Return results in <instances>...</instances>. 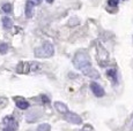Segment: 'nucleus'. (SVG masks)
Returning a JSON list of instances; mask_svg holds the SVG:
<instances>
[{
    "label": "nucleus",
    "instance_id": "obj_7",
    "mask_svg": "<svg viewBox=\"0 0 133 131\" xmlns=\"http://www.w3.org/2000/svg\"><path fill=\"white\" fill-rule=\"evenodd\" d=\"M82 72L86 75V76L90 77V78H99V74L96 71L95 69H94L91 66H89V67H86L85 69H82Z\"/></svg>",
    "mask_w": 133,
    "mask_h": 131
},
{
    "label": "nucleus",
    "instance_id": "obj_6",
    "mask_svg": "<svg viewBox=\"0 0 133 131\" xmlns=\"http://www.w3.org/2000/svg\"><path fill=\"white\" fill-rule=\"evenodd\" d=\"M90 87H91V91H93V93L96 95V97L101 98V97H103L104 95V90L102 89V86L98 84V83L93 82L90 84Z\"/></svg>",
    "mask_w": 133,
    "mask_h": 131
},
{
    "label": "nucleus",
    "instance_id": "obj_16",
    "mask_svg": "<svg viewBox=\"0 0 133 131\" xmlns=\"http://www.w3.org/2000/svg\"><path fill=\"white\" fill-rule=\"evenodd\" d=\"M108 5L111 7H116L118 5V0H108Z\"/></svg>",
    "mask_w": 133,
    "mask_h": 131
},
{
    "label": "nucleus",
    "instance_id": "obj_18",
    "mask_svg": "<svg viewBox=\"0 0 133 131\" xmlns=\"http://www.w3.org/2000/svg\"><path fill=\"white\" fill-rule=\"evenodd\" d=\"M42 101L44 102V104H49V102H50V99H49L46 95H42Z\"/></svg>",
    "mask_w": 133,
    "mask_h": 131
},
{
    "label": "nucleus",
    "instance_id": "obj_5",
    "mask_svg": "<svg viewBox=\"0 0 133 131\" xmlns=\"http://www.w3.org/2000/svg\"><path fill=\"white\" fill-rule=\"evenodd\" d=\"M4 122L6 123V127L4 128V131H16L17 129V122L13 117H6L4 120Z\"/></svg>",
    "mask_w": 133,
    "mask_h": 131
},
{
    "label": "nucleus",
    "instance_id": "obj_10",
    "mask_svg": "<svg viewBox=\"0 0 133 131\" xmlns=\"http://www.w3.org/2000/svg\"><path fill=\"white\" fill-rule=\"evenodd\" d=\"M32 13H34V6L27 1V4H25V15H27V17H31Z\"/></svg>",
    "mask_w": 133,
    "mask_h": 131
},
{
    "label": "nucleus",
    "instance_id": "obj_8",
    "mask_svg": "<svg viewBox=\"0 0 133 131\" xmlns=\"http://www.w3.org/2000/svg\"><path fill=\"white\" fill-rule=\"evenodd\" d=\"M14 100H15V104H16V106L20 108V109H22V110L28 109V108H29V106H30L29 102H28L24 98L16 97V98H14Z\"/></svg>",
    "mask_w": 133,
    "mask_h": 131
},
{
    "label": "nucleus",
    "instance_id": "obj_15",
    "mask_svg": "<svg viewBox=\"0 0 133 131\" xmlns=\"http://www.w3.org/2000/svg\"><path fill=\"white\" fill-rule=\"evenodd\" d=\"M7 51H8V45H7L6 43L0 44V53H1V54H5Z\"/></svg>",
    "mask_w": 133,
    "mask_h": 131
},
{
    "label": "nucleus",
    "instance_id": "obj_4",
    "mask_svg": "<svg viewBox=\"0 0 133 131\" xmlns=\"http://www.w3.org/2000/svg\"><path fill=\"white\" fill-rule=\"evenodd\" d=\"M64 117H65V120L67 121V122L72 123V124H81V123H82L81 117L79 116L78 114L72 113V112H67L66 114H64Z\"/></svg>",
    "mask_w": 133,
    "mask_h": 131
},
{
    "label": "nucleus",
    "instance_id": "obj_9",
    "mask_svg": "<svg viewBox=\"0 0 133 131\" xmlns=\"http://www.w3.org/2000/svg\"><path fill=\"white\" fill-rule=\"evenodd\" d=\"M55 108L60 113V114H66L67 112H70L68 108H67V106H66L65 104H63V102H59V101L55 102Z\"/></svg>",
    "mask_w": 133,
    "mask_h": 131
},
{
    "label": "nucleus",
    "instance_id": "obj_2",
    "mask_svg": "<svg viewBox=\"0 0 133 131\" xmlns=\"http://www.w3.org/2000/svg\"><path fill=\"white\" fill-rule=\"evenodd\" d=\"M55 54V47L50 43H45L42 46L37 47L35 50V56L39 58V59H46V58H51Z\"/></svg>",
    "mask_w": 133,
    "mask_h": 131
},
{
    "label": "nucleus",
    "instance_id": "obj_19",
    "mask_svg": "<svg viewBox=\"0 0 133 131\" xmlns=\"http://www.w3.org/2000/svg\"><path fill=\"white\" fill-rule=\"evenodd\" d=\"M46 2H49V4H52L53 0H46Z\"/></svg>",
    "mask_w": 133,
    "mask_h": 131
},
{
    "label": "nucleus",
    "instance_id": "obj_12",
    "mask_svg": "<svg viewBox=\"0 0 133 131\" xmlns=\"http://www.w3.org/2000/svg\"><path fill=\"white\" fill-rule=\"evenodd\" d=\"M51 130V125L48 124V123H43V124L38 125L37 131H50Z\"/></svg>",
    "mask_w": 133,
    "mask_h": 131
},
{
    "label": "nucleus",
    "instance_id": "obj_1",
    "mask_svg": "<svg viewBox=\"0 0 133 131\" xmlns=\"http://www.w3.org/2000/svg\"><path fill=\"white\" fill-rule=\"evenodd\" d=\"M73 64L75 68L82 70L86 67H89L90 64V59H89V55L86 52H78L75 54V56L73 58Z\"/></svg>",
    "mask_w": 133,
    "mask_h": 131
},
{
    "label": "nucleus",
    "instance_id": "obj_17",
    "mask_svg": "<svg viewBox=\"0 0 133 131\" xmlns=\"http://www.w3.org/2000/svg\"><path fill=\"white\" fill-rule=\"evenodd\" d=\"M28 2H30V4L32 5V6H37V5H39L41 4V1H42V0H27Z\"/></svg>",
    "mask_w": 133,
    "mask_h": 131
},
{
    "label": "nucleus",
    "instance_id": "obj_14",
    "mask_svg": "<svg viewBox=\"0 0 133 131\" xmlns=\"http://www.w3.org/2000/svg\"><path fill=\"white\" fill-rule=\"evenodd\" d=\"M1 8H2V11H4L6 14H9V13L12 12L13 7H12V5H11V4H4V5H2Z\"/></svg>",
    "mask_w": 133,
    "mask_h": 131
},
{
    "label": "nucleus",
    "instance_id": "obj_3",
    "mask_svg": "<svg viewBox=\"0 0 133 131\" xmlns=\"http://www.w3.org/2000/svg\"><path fill=\"white\" fill-rule=\"evenodd\" d=\"M42 66L37 62H20L16 67V71L19 74H28L30 71H38Z\"/></svg>",
    "mask_w": 133,
    "mask_h": 131
},
{
    "label": "nucleus",
    "instance_id": "obj_11",
    "mask_svg": "<svg viewBox=\"0 0 133 131\" xmlns=\"http://www.w3.org/2000/svg\"><path fill=\"white\" fill-rule=\"evenodd\" d=\"M2 24H4V28L9 29V28H12V26H13V21L8 16H4L2 17Z\"/></svg>",
    "mask_w": 133,
    "mask_h": 131
},
{
    "label": "nucleus",
    "instance_id": "obj_13",
    "mask_svg": "<svg viewBox=\"0 0 133 131\" xmlns=\"http://www.w3.org/2000/svg\"><path fill=\"white\" fill-rule=\"evenodd\" d=\"M107 75L109 77H111L114 80H117V70L116 69H110L107 71Z\"/></svg>",
    "mask_w": 133,
    "mask_h": 131
}]
</instances>
